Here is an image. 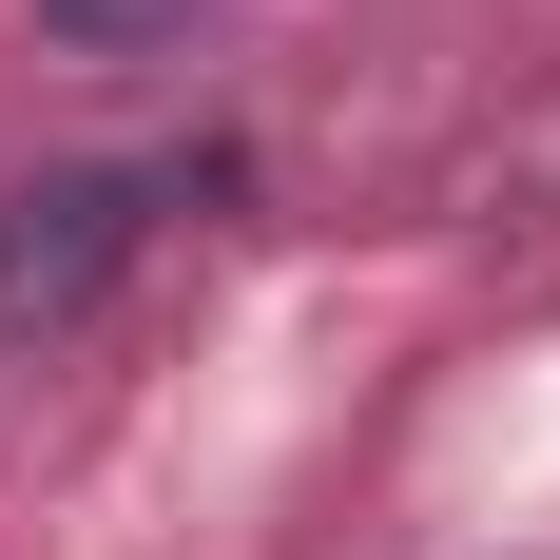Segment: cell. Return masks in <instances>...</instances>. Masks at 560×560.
Wrapping results in <instances>:
<instances>
[{"instance_id": "obj_2", "label": "cell", "mask_w": 560, "mask_h": 560, "mask_svg": "<svg viewBox=\"0 0 560 560\" xmlns=\"http://www.w3.org/2000/svg\"><path fill=\"white\" fill-rule=\"evenodd\" d=\"M39 39H58V58H194L213 0H39Z\"/></svg>"}, {"instance_id": "obj_1", "label": "cell", "mask_w": 560, "mask_h": 560, "mask_svg": "<svg viewBox=\"0 0 560 560\" xmlns=\"http://www.w3.org/2000/svg\"><path fill=\"white\" fill-rule=\"evenodd\" d=\"M155 194H174V174H136V155H58V174H20V194H0V348L78 329V310L155 252Z\"/></svg>"}]
</instances>
